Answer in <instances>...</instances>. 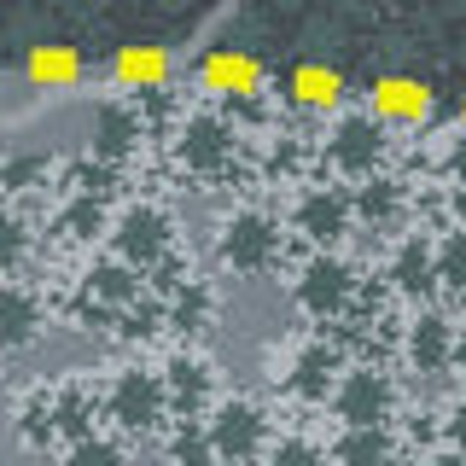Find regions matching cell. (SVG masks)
Listing matches in <instances>:
<instances>
[{"instance_id":"cell-23","label":"cell","mask_w":466,"mask_h":466,"mask_svg":"<svg viewBox=\"0 0 466 466\" xmlns=\"http://www.w3.org/2000/svg\"><path fill=\"white\" fill-rule=\"evenodd\" d=\"M437 280L466 291V228H455V233L437 239Z\"/></svg>"},{"instance_id":"cell-9","label":"cell","mask_w":466,"mask_h":466,"mask_svg":"<svg viewBox=\"0 0 466 466\" xmlns=\"http://www.w3.org/2000/svg\"><path fill=\"white\" fill-rule=\"evenodd\" d=\"M87 146H94V157H106V164H123L140 146V111L123 106V99H99L94 123H87Z\"/></svg>"},{"instance_id":"cell-8","label":"cell","mask_w":466,"mask_h":466,"mask_svg":"<svg viewBox=\"0 0 466 466\" xmlns=\"http://www.w3.org/2000/svg\"><path fill=\"white\" fill-rule=\"evenodd\" d=\"M164 251H169V216L157 210V204L123 210V222H116V257H123L128 268H140V262H157Z\"/></svg>"},{"instance_id":"cell-2","label":"cell","mask_w":466,"mask_h":466,"mask_svg":"<svg viewBox=\"0 0 466 466\" xmlns=\"http://www.w3.org/2000/svg\"><path fill=\"white\" fill-rule=\"evenodd\" d=\"M222 257H228V268H239V274H262L280 257V222L262 216V210L228 216L222 222Z\"/></svg>"},{"instance_id":"cell-29","label":"cell","mask_w":466,"mask_h":466,"mask_svg":"<svg viewBox=\"0 0 466 466\" xmlns=\"http://www.w3.org/2000/svg\"><path fill=\"white\" fill-rule=\"evenodd\" d=\"M449 443H455V449H466V397H461L455 408H449Z\"/></svg>"},{"instance_id":"cell-19","label":"cell","mask_w":466,"mask_h":466,"mask_svg":"<svg viewBox=\"0 0 466 466\" xmlns=\"http://www.w3.org/2000/svg\"><path fill=\"white\" fill-rule=\"evenodd\" d=\"M291 94L303 99V106H339V94H344V76L339 70H327V65H298L291 70Z\"/></svg>"},{"instance_id":"cell-11","label":"cell","mask_w":466,"mask_h":466,"mask_svg":"<svg viewBox=\"0 0 466 466\" xmlns=\"http://www.w3.org/2000/svg\"><path fill=\"white\" fill-rule=\"evenodd\" d=\"M204 87H210V94H228V99H251L262 87V65L239 47H216L204 58Z\"/></svg>"},{"instance_id":"cell-30","label":"cell","mask_w":466,"mask_h":466,"mask_svg":"<svg viewBox=\"0 0 466 466\" xmlns=\"http://www.w3.org/2000/svg\"><path fill=\"white\" fill-rule=\"evenodd\" d=\"M449 175H455V181L466 187V128L455 135V146H449Z\"/></svg>"},{"instance_id":"cell-24","label":"cell","mask_w":466,"mask_h":466,"mask_svg":"<svg viewBox=\"0 0 466 466\" xmlns=\"http://www.w3.org/2000/svg\"><path fill=\"white\" fill-rule=\"evenodd\" d=\"M169 461H175V466H210V461H222V455H216L210 431H181V437L169 443Z\"/></svg>"},{"instance_id":"cell-6","label":"cell","mask_w":466,"mask_h":466,"mask_svg":"<svg viewBox=\"0 0 466 466\" xmlns=\"http://www.w3.org/2000/svg\"><path fill=\"white\" fill-rule=\"evenodd\" d=\"M379 152H385V128L373 116H339L327 135V157L339 164L344 175H373Z\"/></svg>"},{"instance_id":"cell-25","label":"cell","mask_w":466,"mask_h":466,"mask_svg":"<svg viewBox=\"0 0 466 466\" xmlns=\"http://www.w3.org/2000/svg\"><path fill=\"white\" fill-rule=\"evenodd\" d=\"M356 210L368 216V222H385V216L397 210V187H390V181H379V175H373V181H361V193H356Z\"/></svg>"},{"instance_id":"cell-26","label":"cell","mask_w":466,"mask_h":466,"mask_svg":"<svg viewBox=\"0 0 466 466\" xmlns=\"http://www.w3.org/2000/svg\"><path fill=\"white\" fill-rule=\"evenodd\" d=\"M268 466H327V455H320L309 437H280L268 449Z\"/></svg>"},{"instance_id":"cell-28","label":"cell","mask_w":466,"mask_h":466,"mask_svg":"<svg viewBox=\"0 0 466 466\" xmlns=\"http://www.w3.org/2000/svg\"><path fill=\"white\" fill-rule=\"evenodd\" d=\"M58 228H65L70 239H82V233H94V228H99V204H94V198H76V204H70L65 216H58Z\"/></svg>"},{"instance_id":"cell-18","label":"cell","mask_w":466,"mask_h":466,"mask_svg":"<svg viewBox=\"0 0 466 466\" xmlns=\"http://www.w3.org/2000/svg\"><path fill=\"white\" fill-rule=\"evenodd\" d=\"M87 291H94L99 303L128 309V303H135V291H140V280H135V268H128V262H94V268H87Z\"/></svg>"},{"instance_id":"cell-5","label":"cell","mask_w":466,"mask_h":466,"mask_svg":"<svg viewBox=\"0 0 466 466\" xmlns=\"http://www.w3.org/2000/svg\"><path fill=\"white\" fill-rule=\"evenodd\" d=\"M175 152H181L187 169L216 175V169L233 157V128H228L216 111H193V116L181 123V140H175Z\"/></svg>"},{"instance_id":"cell-1","label":"cell","mask_w":466,"mask_h":466,"mask_svg":"<svg viewBox=\"0 0 466 466\" xmlns=\"http://www.w3.org/2000/svg\"><path fill=\"white\" fill-rule=\"evenodd\" d=\"M164 408H169V385L146 368H123L106 390V414L123 431H152L157 420H164Z\"/></svg>"},{"instance_id":"cell-32","label":"cell","mask_w":466,"mask_h":466,"mask_svg":"<svg viewBox=\"0 0 466 466\" xmlns=\"http://www.w3.org/2000/svg\"><path fill=\"white\" fill-rule=\"evenodd\" d=\"M461 116H466V99H461Z\"/></svg>"},{"instance_id":"cell-7","label":"cell","mask_w":466,"mask_h":466,"mask_svg":"<svg viewBox=\"0 0 466 466\" xmlns=\"http://www.w3.org/2000/svg\"><path fill=\"white\" fill-rule=\"evenodd\" d=\"M204 431H210V443H216V455H222V461H251L257 443H262V408L245 402V397H228Z\"/></svg>"},{"instance_id":"cell-20","label":"cell","mask_w":466,"mask_h":466,"mask_svg":"<svg viewBox=\"0 0 466 466\" xmlns=\"http://www.w3.org/2000/svg\"><path fill=\"white\" fill-rule=\"evenodd\" d=\"M76 70H82L76 47H35V53H29V76H35L41 87H65V82H76Z\"/></svg>"},{"instance_id":"cell-31","label":"cell","mask_w":466,"mask_h":466,"mask_svg":"<svg viewBox=\"0 0 466 466\" xmlns=\"http://www.w3.org/2000/svg\"><path fill=\"white\" fill-rule=\"evenodd\" d=\"M455 368H461V373H466V327H461V332H455Z\"/></svg>"},{"instance_id":"cell-22","label":"cell","mask_w":466,"mask_h":466,"mask_svg":"<svg viewBox=\"0 0 466 466\" xmlns=\"http://www.w3.org/2000/svg\"><path fill=\"white\" fill-rule=\"evenodd\" d=\"M332 455H339L344 466H385L390 443H385V431H344Z\"/></svg>"},{"instance_id":"cell-15","label":"cell","mask_w":466,"mask_h":466,"mask_svg":"<svg viewBox=\"0 0 466 466\" xmlns=\"http://www.w3.org/2000/svg\"><path fill=\"white\" fill-rule=\"evenodd\" d=\"M332 373H339V350H332L327 339L303 344V350H298V361H291V385H298L303 397H320V390L332 385Z\"/></svg>"},{"instance_id":"cell-4","label":"cell","mask_w":466,"mask_h":466,"mask_svg":"<svg viewBox=\"0 0 466 466\" xmlns=\"http://www.w3.org/2000/svg\"><path fill=\"white\" fill-rule=\"evenodd\" d=\"M350 291H356V274H350L344 257H327V251H320V257L303 262V274H298V303H303L309 315H320V320L339 315L344 303H350Z\"/></svg>"},{"instance_id":"cell-21","label":"cell","mask_w":466,"mask_h":466,"mask_svg":"<svg viewBox=\"0 0 466 466\" xmlns=\"http://www.w3.org/2000/svg\"><path fill=\"white\" fill-rule=\"evenodd\" d=\"M35 327H41L35 298H29V286L12 280V291H6V339L12 344H29V339H35Z\"/></svg>"},{"instance_id":"cell-10","label":"cell","mask_w":466,"mask_h":466,"mask_svg":"<svg viewBox=\"0 0 466 466\" xmlns=\"http://www.w3.org/2000/svg\"><path fill=\"white\" fill-rule=\"evenodd\" d=\"M350 210H356V204H350L344 193H332V187H309V193L298 198V233H309V239L332 245V239H344Z\"/></svg>"},{"instance_id":"cell-3","label":"cell","mask_w":466,"mask_h":466,"mask_svg":"<svg viewBox=\"0 0 466 466\" xmlns=\"http://www.w3.org/2000/svg\"><path fill=\"white\" fill-rule=\"evenodd\" d=\"M332 408L350 431H379V420L390 414V379L373 368H350L332 390Z\"/></svg>"},{"instance_id":"cell-16","label":"cell","mask_w":466,"mask_h":466,"mask_svg":"<svg viewBox=\"0 0 466 466\" xmlns=\"http://www.w3.org/2000/svg\"><path fill=\"white\" fill-rule=\"evenodd\" d=\"M164 76H169V53L164 47H123L116 53V82L123 87H140L146 94V87H157Z\"/></svg>"},{"instance_id":"cell-17","label":"cell","mask_w":466,"mask_h":466,"mask_svg":"<svg viewBox=\"0 0 466 466\" xmlns=\"http://www.w3.org/2000/svg\"><path fill=\"white\" fill-rule=\"evenodd\" d=\"M164 385H169V402H175V408H198V402H204V390H210V361H198V356H175Z\"/></svg>"},{"instance_id":"cell-12","label":"cell","mask_w":466,"mask_h":466,"mask_svg":"<svg viewBox=\"0 0 466 466\" xmlns=\"http://www.w3.org/2000/svg\"><path fill=\"white\" fill-rule=\"evenodd\" d=\"M408 368L414 373H443L449 361H455V332H449L443 315H420L414 327H408Z\"/></svg>"},{"instance_id":"cell-27","label":"cell","mask_w":466,"mask_h":466,"mask_svg":"<svg viewBox=\"0 0 466 466\" xmlns=\"http://www.w3.org/2000/svg\"><path fill=\"white\" fill-rule=\"evenodd\" d=\"M65 466H123V455H116L111 437H76V449H70Z\"/></svg>"},{"instance_id":"cell-14","label":"cell","mask_w":466,"mask_h":466,"mask_svg":"<svg viewBox=\"0 0 466 466\" xmlns=\"http://www.w3.org/2000/svg\"><path fill=\"white\" fill-rule=\"evenodd\" d=\"M390 286L397 291H408V298H420L431 280H437V245H426V239H402L397 251H390Z\"/></svg>"},{"instance_id":"cell-13","label":"cell","mask_w":466,"mask_h":466,"mask_svg":"<svg viewBox=\"0 0 466 466\" xmlns=\"http://www.w3.org/2000/svg\"><path fill=\"white\" fill-rule=\"evenodd\" d=\"M373 111L390 123H420L431 111V87L420 76H379L373 82Z\"/></svg>"}]
</instances>
